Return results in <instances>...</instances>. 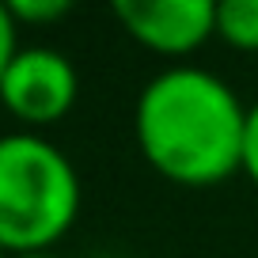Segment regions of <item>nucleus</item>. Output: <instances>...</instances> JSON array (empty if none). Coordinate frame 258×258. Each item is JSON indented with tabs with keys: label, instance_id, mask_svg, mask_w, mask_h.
<instances>
[{
	"label": "nucleus",
	"instance_id": "obj_1",
	"mask_svg": "<svg viewBox=\"0 0 258 258\" xmlns=\"http://www.w3.org/2000/svg\"><path fill=\"white\" fill-rule=\"evenodd\" d=\"M247 106L217 73L171 64L141 88L133 106L137 148L182 186H217L243 167Z\"/></svg>",
	"mask_w": 258,
	"mask_h": 258
},
{
	"label": "nucleus",
	"instance_id": "obj_2",
	"mask_svg": "<svg viewBox=\"0 0 258 258\" xmlns=\"http://www.w3.org/2000/svg\"><path fill=\"white\" fill-rule=\"evenodd\" d=\"M80 213L73 160L38 133H0V247L12 254L49 250Z\"/></svg>",
	"mask_w": 258,
	"mask_h": 258
},
{
	"label": "nucleus",
	"instance_id": "obj_3",
	"mask_svg": "<svg viewBox=\"0 0 258 258\" xmlns=\"http://www.w3.org/2000/svg\"><path fill=\"white\" fill-rule=\"evenodd\" d=\"M80 76L53 46H19L0 76V103L27 125H49L76 103Z\"/></svg>",
	"mask_w": 258,
	"mask_h": 258
},
{
	"label": "nucleus",
	"instance_id": "obj_4",
	"mask_svg": "<svg viewBox=\"0 0 258 258\" xmlns=\"http://www.w3.org/2000/svg\"><path fill=\"white\" fill-rule=\"evenodd\" d=\"M110 12L156 53H190L217 34V0H114Z\"/></svg>",
	"mask_w": 258,
	"mask_h": 258
},
{
	"label": "nucleus",
	"instance_id": "obj_5",
	"mask_svg": "<svg viewBox=\"0 0 258 258\" xmlns=\"http://www.w3.org/2000/svg\"><path fill=\"white\" fill-rule=\"evenodd\" d=\"M217 34L235 49H258V0H217Z\"/></svg>",
	"mask_w": 258,
	"mask_h": 258
},
{
	"label": "nucleus",
	"instance_id": "obj_6",
	"mask_svg": "<svg viewBox=\"0 0 258 258\" xmlns=\"http://www.w3.org/2000/svg\"><path fill=\"white\" fill-rule=\"evenodd\" d=\"M16 23H53L73 12V0H8Z\"/></svg>",
	"mask_w": 258,
	"mask_h": 258
},
{
	"label": "nucleus",
	"instance_id": "obj_7",
	"mask_svg": "<svg viewBox=\"0 0 258 258\" xmlns=\"http://www.w3.org/2000/svg\"><path fill=\"white\" fill-rule=\"evenodd\" d=\"M243 171L258 186V99L247 106V129H243Z\"/></svg>",
	"mask_w": 258,
	"mask_h": 258
},
{
	"label": "nucleus",
	"instance_id": "obj_8",
	"mask_svg": "<svg viewBox=\"0 0 258 258\" xmlns=\"http://www.w3.org/2000/svg\"><path fill=\"white\" fill-rule=\"evenodd\" d=\"M16 31H19V23L12 19V12H8V4L0 0V76H4V69H8V61L19 53V42H16Z\"/></svg>",
	"mask_w": 258,
	"mask_h": 258
},
{
	"label": "nucleus",
	"instance_id": "obj_9",
	"mask_svg": "<svg viewBox=\"0 0 258 258\" xmlns=\"http://www.w3.org/2000/svg\"><path fill=\"white\" fill-rule=\"evenodd\" d=\"M16 258H61V254H53V250H31V254H16Z\"/></svg>",
	"mask_w": 258,
	"mask_h": 258
},
{
	"label": "nucleus",
	"instance_id": "obj_10",
	"mask_svg": "<svg viewBox=\"0 0 258 258\" xmlns=\"http://www.w3.org/2000/svg\"><path fill=\"white\" fill-rule=\"evenodd\" d=\"M0 258H8V250H4V247H0Z\"/></svg>",
	"mask_w": 258,
	"mask_h": 258
},
{
	"label": "nucleus",
	"instance_id": "obj_11",
	"mask_svg": "<svg viewBox=\"0 0 258 258\" xmlns=\"http://www.w3.org/2000/svg\"><path fill=\"white\" fill-rule=\"evenodd\" d=\"M103 258H114V254H103Z\"/></svg>",
	"mask_w": 258,
	"mask_h": 258
}]
</instances>
